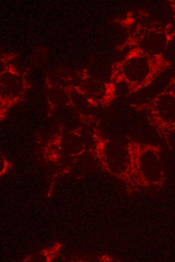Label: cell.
I'll return each mask as SVG.
<instances>
[{
	"instance_id": "6da1fadb",
	"label": "cell",
	"mask_w": 175,
	"mask_h": 262,
	"mask_svg": "<svg viewBox=\"0 0 175 262\" xmlns=\"http://www.w3.org/2000/svg\"><path fill=\"white\" fill-rule=\"evenodd\" d=\"M126 146L129 156L130 177L145 184L161 180L159 146L129 139Z\"/></svg>"
},
{
	"instance_id": "7a4b0ae2",
	"label": "cell",
	"mask_w": 175,
	"mask_h": 262,
	"mask_svg": "<svg viewBox=\"0 0 175 262\" xmlns=\"http://www.w3.org/2000/svg\"><path fill=\"white\" fill-rule=\"evenodd\" d=\"M169 87L150 103L136 106L146 110L149 125L167 141L175 132V88Z\"/></svg>"
}]
</instances>
